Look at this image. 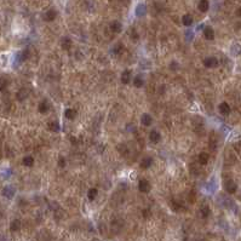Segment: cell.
<instances>
[{
  "instance_id": "cell-1",
  "label": "cell",
  "mask_w": 241,
  "mask_h": 241,
  "mask_svg": "<svg viewBox=\"0 0 241 241\" xmlns=\"http://www.w3.org/2000/svg\"><path fill=\"white\" fill-rule=\"evenodd\" d=\"M138 189H139V192H141V193L147 194V193H149V192H150V189H151V184H150V182H149L147 178H141V179L138 181Z\"/></svg>"
},
{
  "instance_id": "cell-2",
  "label": "cell",
  "mask_w": 241,
  "mask_h": 241,
  "mask_svg": "<svg viewBox=\"0 0 241 241\" xmlns=\"http://www.w3.org/2000/svg\"><path fill=\"white\" fill-rule=\"evenodd\" d=\"M224 189H226L227 193H229V194H235L236 190H238V184H236V182L233 181V179H227V181L224 182Z\"/></svg>"
},
{
  "instance_id": "cell-3",
  "label": "cell",
  "mask_w": 241,
  "mask_h": 241,
  "mask_svg": "<svg viewBox=\"0 0 241 241\" xmlns=\"http://www.w3.org/2000/svg\"><path fill=\"white\" fill-rule=\"evenodd\" d=\"M218 64H219V61L215 56H210L204 59V66L206 68H216V67H218Z\"/></svg>"
},
{
  "instance_id": "cell-4",
  "label": "cell",
  "mask_w": 241,
  "mask_h": 241,
  "mask_svg": "<svg viewBox=\"0 0 241 241\" xmlns=\"http://www.w3.org/2000/svg\"><path fill=\"white\" fill-rule=\"evenodd\" d=\"M149 141L153 143V144H158L160 141H161V133L158 131V130H151L149 132Z\"/></svg>"
},
{
  "instance_id": "cell-5",
  "label": "cell",
  "mask_w": 241,
  "mask_h": 241,
  "mask_svg": "<svg viewBox=\"0 0 241 241\" xmlns=\"http://www.w3.org/2000/svg\"><path fill=\"white\" fill-rule=\"evenodd\" d=\"M38 110H39L40 114H46V113H49V110H50V103H49V101H47V100H42V101L39 103V106H38Z\"/></svg>"
},
{
  "instance_id": "cell-6",
  "label": "cell",
  "mask_w": 241,
  "mask_h": 241,
  "mask_svg": "<svg viewBox=\"0 0 241 241\" xmlns=\"http://www.w3.org/2000/svg\"><path fill=\"white\" fill-rule=\"evenodd\" d=\"M56 17H57V11H56L55 8L47 10V11L45 12V15H44V19H45L46 22H52V21L56 19Z\"/></svg>"
},
{
  "instance_id": "cell-7",
  "label": "cell",
  "mask_w": 241,
  "mask_h": 241,
  "mask_svg": "<svg viewBox=\"0 0 241 241\" xmlns=\"http://www.w3.org/2000/svg\"><path fill=\"white\" fill-rule=\"evenodd\" d=\"M218 110H219V113H221L222 115L227 117V115H229V114H230L232 108H230V106H229L227 102H222V103L218 106Z\"/></svg>"
},
{
  "instance_id": "cell-8",
  "label": "cell",
  "mask_w": 241,
  "mask_h": 241,
  "mask_svg": "<svg viewBox=\"0 0 241 241\" xmlns=\"http://www.w3.org/2000/svg\"><path fill=\"white\" fill-rule=\"evenodd\" d=\"M120 80L122 84H125V85H127V84H130L131 81H132V74H131V72L130 70H124L122 73H121V76H120Z\"/></svg>"
},
{
  "instance_id": "cell-9",
  "label": "cell",
  "mask_w": 241,
  "mask_h": 241,
  "mask_svg": "<svg viewBox=\"0 0 241 241\" xmlns=\"http://www.w3.org/2000/svg\"><path fill=\"white\" fill-rule=\"evenodd\" d=\"M202 34H204L206 40H213L215 39V30H213L212 27H209V25L205 27L204 30H202Z\"/></svg>"
},
{
  "instance_id": "cell-10",
  "label": "cell",
  "mask_w": 241,
  "mask_h": 241,
  "mask_svg": "<svg viewBox=\"0 0 241 241\" xmlns=\"http://www.w3.org/2000/svg\"><path fill=\"white\" fill-rule=\"evenodd\" d=\"M141 124L143 126H150L153 124V117L149 113H144L141 115Z\"/></svg>"
},
{
  "instance_id": "cell-11",
  "label": "cell",
  "mask_w": 241,
  "mask_h": 241,
  "mask_svg": "<svg viewBox=\"0 0 241 241\" xmlns=\"http://www.w3.org/2000/svg\"><path fill=\"white\" fill-rule=\"evenodd\" d=\"M132 84H133V86L137 87V89L142 87V86L144 85V79H143V76H142L141 74L134 75V76L132 78Z\"/></svg>"
},
{
  "instance_id": "cell-12",
  "label": "cell",
  "mask_w": 241,
  "mask_h": 241,
  "mask_svg": "<svg viewBox=\"0 0 241 241\" xmlns=\"http://www.w3.org/2000/svg\"><path fill=\"white\" fill-rule=\"evenodd\" d=\"M153 161H154V160H153V158H151V156H145V158H143V159H142V161H141L139 166H141V168L147 170V168L151 167Z\"/></svg>"
},
{
  "instance_id": "cell-13",
  "label": "cell",
  "mask_w": 241,
  "mask_h": 241,
  "mask_svg": "<svg viewBox=\"0 0 241 241\" xmlns=\"http://www.w3.org/2000/svg\"><path fill=\"white\" fill-rule=\"evenodd\" d=\"M2 195H4L5 198H7V199H12V198L15 196V188L11 187V185L4 187V189H2Z\"/></svg>"
},
{
  "instance_id": "cell-14",
  "label": "cell",
  "mask_w": 241,
  "mask_h": 241,
  "mask_svg": "<svg viewBox=\"0 0 241 241\" xmlns=\"http://www.w3.org/2000/svg\"><path fill=\"white\" fill-rule=\"evenodd\" d=\"M198 8L200 12H207L210 8V2L209 0H200L198 4Z\"/></svg>"
},
{
  "instance_id": "cell-15",
  "label": "cell",
  "mask_w": 241,
  "mask_h": 241,
  "mask_svg": "<svg viewBox=\"0 0 241 241\" xmlns=\"http://www.w3.org/2000/svg\"><path fill=\"white\" fill-rule=\"evenodd\" d=\"M182 23H183V25H185V27H192L193 23H194V19H193V17H192L190 15L185 13V15L182 16Z\"/></svg>"
},
{
  "instance_id": "cell-16",
  "label": "cell",
  "mask_w": 241,
  "mask_h": 241,
  "mask_svg": "<svg viewBox=\"0 0 241 241\" xmlns=\"http://www.w3.org/2000/svg\"><path fill=\"white\" fill-rule=\"evenodd\" d=\"M134 12H136V16L142 17V16H144L145 12H147V6H145L144 4H138L137 7H136V10H134Z\"/></svg>"
},
{
  "instance_id": "cell-17",
  "label": "cell",
  "mask_w": 241,
  "mask_h": 241,
  "mask_svg": "<svg viewBox=\"0 0 241 241\" xmlns=\"http://www.w3.org/2000/svg\"><path fill=\"white\" fill-rule=\"evenodd\" d=\"M110 30L113 33H120L122 30V24H121L119 21H113L110 23Z\"/></svg>"
},
{
  "instance_id": "cell-18",
  "label": "cell",
  "mask_w": 241,
  "mask_h": 241,
  "mask_svg": "<svg viewBox=\"0 0 241 241\" xmlns=\"http://www.w3.org/2000/svg\"><path fill=\"white\" fill-rule=\"evenodd\" d=\"M61 45H62V49H63V50H69V49L72 47V45H73V41H72L70 38L64 36V38L62 39V41H61Z\"/></svg>"
},
{
  "instance_id": "cell-19",
  "label": "cell",
  "mask_w": 241,
  "mask_h": 241,
  "mask_svg": "<svg viewBox=\"0 0 241 241\" xmlns=\"http://www.w3.org/2000/svg\"><path fill=\"white\" fill-rule=\"evenodd\" d=\"M76 117V112L73 109V108H67L64 110V118L68 119V120H74Z\"/></svg>"
},
{
  "instance_id": "cell-20",
  "label": "cell",
  "mask_w": 241,
  "mask_h": 241,
  "mask_svg": "<svg viewBox=\"0 0 241 241\" xmlns=\"http://www.w3.org/2000/svg\"><path fill=\"white\" fill-rule=\"evenodd\" d=\"M198 160H199V164H201V165H206V164L209 162V160H210V155H209V153H200V154H199V156H198Z\"/></svg>"
},
{
  "instance_id": "cell-21",
  "label": "cell",
  "mask_w": 241,
  "mask_h": 241,
  "mask_svg": "<svg viewBox=\"0 0 241 241\" xmlns=\"http://www.w3.org/2000/svg\"><path fill=\"white\" fill-rule=\"evenodd\" d=\"M22 164H23L24 166H27V167H32V166L34 165V158L30 156V155H27V156L23 158Z\"/></svg>"
},
{
  "instance_id": "cell-22",
  "label": "cell",
  "mask_w": 241,
  "mask_h": 241,
  "mask_svg": "<svg viewBox=\"0 0 241 241\" xmlns=\"http://www.w3.org/2000/svg\"><path fill=\"white\" fill-rule=\"evenodd\" d=\"M10 229H11L12 232L19 230V229H21V221H19V219H13V221L11 222V224H10Z\"/></svg>"
},
{
  "instance_id": "cell-23",
  "label": "cell",
  "mask_w": 241,
  "mask_h": 241,
  "mask_svg": "<svg viewBox=\"0 0 241 241\" xmlns=\"http://www.w3.org/2000/svg\"><path fill=\"white\" fill-rule=\"evenodd\" d=\"M97 195H98L97 188H91V189L87 192V198H89V200H95V199L97 198Z\"/></svg>"
},
{
  "instance_id": "cell-24",
  "label": "cell",
  "mask_w": 241,
  "mask_h": 241,
  "mask_svg": "<svg viewBox=\"0 0 241 241\" xmlns=\"http://www.w3.org/2000/svg\"><path fill=\"white\" fill-rule=\"evenodd\" d=\"M200 213H201V217L207 218V217L210 216V213H211V210H210V207H209L207 205H205V206H202V207H201Z\"/></svg>"
},
{
  "instance_id": "cell-25",
  "label": "cell",
  "mask_w": 241,
  "mask_h": 241,
  "mask_svg": "<svg viewBox=\"0 0 241 241\" xmlns=\"http://www.w3.org/2000/svg\"><path fill=\"white\" fill-rule=\"evenodd\" d=\"M49 128L52 132H58L59 131V124L57 121H50L49 122Z\"/></svg>"
},
{
  "instance_id": "cell-26",
  "label": "cell",
  "mask_w": 241,
  "mask_h": 241,
  "mask_svg": "<svg viewBox=\"0 0 241 241\" xmlns=\"http://www.w3.org/2000/svg\"><path fill=\"white\" fill-rule=\"evenodd\" d=\"M122 50H124L122 45H121L120 42H118V44H115V45L113 46V49H112V52H113L114 55H120L121 52H122Z\"/></svg>"
},
{
  "instance_id": "cell-27",
  "label": "cell",
  "mask_w": 241,
  "mask_h": 241,
  "mask_svg": "<svg viewBox=\"0 0 241 241\" xmlns=\"http://www.w3.org/2000/svg\"><path fill=\"white\" fill-rule=\"evenodd\" d=\"M27 96H28V93H27V91L24 89H22V90H19L17 92V100L18 101H24L27 98Z\"/></svg>"
},
{
  "instance_id": "cell-28",
  "label": "cell",
  "mask_w": 241,
  "mask_h": 241,
  "mask_svg": "<svg viewBox=\"0 0 241 241\" xmlns=\"http://www.w3.org/2000/svg\"><path fill=\"white\" fill-rule=\"evenodd\" d=\"M232 53L234 55V56H239L241 53V46L240 44H234L233 46H232Z\"/></svg>"
},
{
  "instance_id": "cell-29",
  "label": "cell",
  "mask_w": 241,
  "mask_h": 241,
  "mask_svg": "<svg viewBox=\"0 0 241 241\" xmlns=\"http://www.w3.org/2000/svg\"><path fill=\"white\" fill-rule=\"evenodd\" d=\"M66 165H67V162H66V158H64V156H59V159H58V166H59L61 168H63Z\"/></svg>"
},
{
  "instance_id": "cell-30",
  "label": "cell",
  "mask_w": 241,
  "mask_h": 241,
  "mask_svg": "<svg viewBox=\"0 0 241 241\" xmlns=\"http://www.w3.org/2000/svg\"><path fill=\"white\" fill-rule=\"evenodd\" d=\"M178 68H179V63H178V62L172 61V62L170 63V69H172V70H177Z\"/></svg>"
},
{
  "instance_id": "cell-31",
  "label": "cell",
  "mask_w": 241,
  "mask_h": 241,
  "mask_svg": "<svg viewBox=\"0 0 241 241\" xmlns=\"http://www.w3.org/2000/svg\"><path fill=\"white\" fill-rule=\"evenodd\" d=\"M10 173H11V172H10V170H8V168H7V170H2V171H1V176H2L4 178H7V177L10 176Z\"/></svg>"
},
{
  "instance_id": "cell-32",
  "label": "cell",
  "mask_w": 241,
  "mask_h": 241,
  "mask_svg": "<svg viewBox=\"0 0 241 241\" xmlns=\"http://www.w3.org/2000/svg\"><path fill=\"white\" fill-rule=\"evenodd\" d=\"M193 38H194V33H193V32H189V30H188V32H187V40L189 41V40H192Z\"/></svg>"
},
{
  "instance_id": "cell-33",
  "label": "cell",
  "mask_w": 241,
  "mask_h": 241,
  "mask_svg": "<svg viewBox=\"0 0 241 241\" xmlns=\"http://www.w3.org/2000/svg\"><path fill=\"white\" fill-rule=\"evenodd\" d=\"M5 86H6V81L2 78H0V90H4Z\"/></svg>"
},
{
  "instance_id": "cell-34",
  "label": "cell",
  "mask_w": 241,
  "mask_h": 241,
  "mask_svg": "<svg viewBox=\"0 0 241 241\" xmlns=\"http://www.w3.org/2000/svg\"><path fill=\"white\" fill-rule=\"evenodd\" d=\"M143 215H144V217H148V216H149V211H148V210H144V211H143Z\"/></svg>"
},
{
  "instance_id": "cell-35",
  "label": "cell",
  "mask_w": 241,
  "mask_h": 241,
  "mask_svg": "<svg viewBox=\"0 0 241 241\" xmlns=\"http://www.w3.org/2000/svg\"><path fill=\"white\" fill-rule=\"evenodd\" d=\"M236 15H238V17H241V7L236 10Z\"/></svg>"
},
{
  "instance_id": "cell-36",
  "label": "cell",
  "mask_w": 241,
  "mask_h": 241,
  "mask_svg": "<svg viewBox=\"0 0 241 241\" xmlns=\"http://www.w3.org/2000/svg\"><path fill=\"white\" fill-rule=\"evenodd\" d=\"M0 216H1V215H0Z\"/></svg>"
}]
</instances>
